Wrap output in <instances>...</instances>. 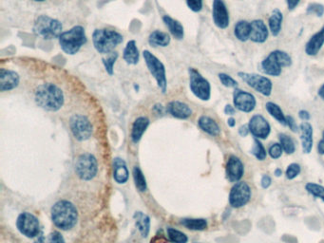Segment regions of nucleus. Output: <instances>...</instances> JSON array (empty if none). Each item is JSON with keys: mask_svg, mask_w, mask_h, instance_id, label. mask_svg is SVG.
Masks as SVG:
<instances>
[{"mask_svg": "<svg viewBox=\"0 0 324 243\" xmlns=\"http://www.w3.org/2000/svg\"><path fill=\"white\" fill-rule=\"evenodd\" d=\"M286 119H287V126L290 128L291 130L294 131V132H297V127L295 120L291 116H287Z\"/></svg>", "mask_w": 324, "mask_h": 243, "instance_id": "nucleus-46", "label": "nucleus"}, {"mask_svg": "<svg viewBox=\"0 0 324 243\" xmlns=\"http://www.w3.org/2000/svg\"><path fill=\"white\" fill-rule=\"evenodd\" d=\"M300 0H286V3H287V7L288 9L292 11L294 10L295 8L297 7V4L299 3Z\"/></svg>", "mask_w": 324, "mask_h": 243, "instance_id": "nucleus-49", "label": "nucleus"}, {"mask_svg": "<svg viewBox=\"0 0 324 243\" xmlns=\"http://www.w3.org/2000/svg\"><path fill=\"white\" fill-rule=\"evenodd\" d=\"M140 54L134 40L128 41L123 53V58L129 65H136L139 62Z\"/></svg>", "mask_w": 324, "mask_h": 243, "instance_id": "nucleus-23", "label": "nucleus"}, {"mask_svg": "<svg viewBox=\"0 0 324 243\" xmlns=\"http://www.w3.org/2000/svg\"><path fill=\"white\" fill-rule=\"evenodd\" d=\"M275 175L277 176V177H280V176L282 175V170L281 169H276L275 170Z\"/></svg>", "mask_w": 324, "mask_h": 243, "instance_id": "nucleus-57", "label": "nucleus"}, {"mask_svg": "<svg viewBox=\"0 0 324 243\" xmlns=\"http://www.w3.org/2000/svg\"><path fill=\"white\" fill-rule=\"evenodd\" d=\"M284 16L282 12L279 9H275L268 20V25H269V30H270L271 34L274 36H277L281 31H282V23H283Z\"/></svg>", "mask_w": 324, "mask_h": 243, "instance_id": "nucleus-29", "label": "nucleus"}, {"mask_svg": "<svg viewBox=\"0 0 324 243\" xmlns=\"http://www.w3.org/2000/svg\"><path fill=\"white\" fill-rule=\"evenodd\" d=\"M233 102L237 109L243 112H251L256 108V99L253 95L242 89L236 88L233 93Z\"/></svg>", "mask_w": 324, "mask_h": 243, "instance_id": "nucleus-14", "label": "nucleus"}, {"mask_svg": "<svg viewBox=\"0 0 324 243\" xmlns=\"http://www.w3.org/2000/svg\"><path fill=\"white\" fill-rule=\"evenodd\" d=\"M299 172H300V166L297 163H292L286 170L285 175L288 180H293L299 174Z\"/></svg>", "mask_w": 324, "mask_h": 243, "instance_id": "nucleus-42", "label": "nucleus"}, {"mask_svg": "<svg viewBox=\"0 0 324 243\" xmlns=\"http://www.w3.org/2000/svg\"><path fill=\"white\" fill-rule=\"evenodd\" d=\"M136 225L142 233L143 236H148L149 231V216H144L141 213L138 214Z\"/></svg>", "mask_w": 324, "mask_h": 243, "instance_id": "nucleus-35", "label": "nucleus"}, {"mask_svg": "<svg viewBox=\"0 0 324 243\" xmlns=\"http://www.w3.org/2000/svg\"><path fill=\"white\" fill-rule=\"evenodd\" d=\"M250 132L256 139H266L270 134L269 123L262 115H254L249 121Z\"/></svg>", "mask_w": 324, "mask_h": 243, "instance_id": "nucleus-15", "label": "nucleus"}, {"mask_svg": "<svg viewBox=\"0 0 324 243\" xmlns=\"http://www.w3.org/2000/svg\"><path fill=\"white\" fill-rule=\"evenodd\" d=\"M318 95H319V97L324 100V84L320 87V88L318 89Z\"/></svg>", "mask_w": 324, "mask_h": 243, "instance_id": "nucleus-55", "label": "nucleus"}, {"mask_svg": "<svg viewBox=\"0 0 324 243\" xmlns=\"http://www.w3.org/2000/svg\"><path fill=\"white\" fill-rule=\"evenodd\" d=\"M73 134L78 141H86L92 134V126L86 116L75 114L70 120Z\"/></svg>", "mask_w": 324, "mask_h": 243, "instance_id": "nucleus-11", "label": "nucleus"}, {"mask_svg": "<svg viewBox=\"0 0 324 243\" xmlns=\"http://www.w3.org/2000/svg\"><path fill=\"white\" fill-rule=\"evenodd\" d=\"M64 93L54 83L41 84L34 90V101L41 108L48 111H57L64 104Z\"/></svg>", "mask_w": 324, "mask_h": 243, "instance_id": "nucleus-1", "label": "nucleus"}, {"mask_svg": "<svg viewBox=\"0 0 324 243\" xmlns=\"http://www.w3.org/2000/svg\"><path fill=\"white\" fill-rule=\"evenodd\" d=\"M182 225L190 230H204L207 227V222L203 218H184L182 221Z\"/></svg>", "mask_w": 324, "mask_h": 243, "instance_id": "nucleus-32", "label": "nucleus"}, {"mask_svg": "<svg viewBox=\"0 0 324 243\" xmlns=\"http://www.w3.org/2000/svg\"><path fill=\"white\" fill-rule=\"evenodd\" d=\"M168 236H169V240L172 243H187L189 240L188 236H186L183 233L173 228L168 229Z\"/></svg>", "mask_w": 324, "mask_h": 243, "instance_id": "nucleus-34", "label": "nucleus"}, {"mask_svg": "<svg viewBox=\"0 0 324 243\" xmlns=\"http://www.w3.org/2000/svg\"><path fill=\"white\" fill-rule=\"evenodd\" d=\"M133 177H134V181H135L136 187L140 191H145L147 189V182L146 179L144 177L141 169L138 166H136L133 169Z\"/></svg>", "mask_w": 324, "mask_h": 243, "instance_id": "nucleus-36", "label": "nucleus"}, {"mask_svg": "<svg viewBox=\"0 0 324 243\" xmlns=\"http://www.w3.org/2000/svg\"><path fill=\"white\" fill-rule=\"evenodd\" d=\"M213 20L217 27L220 29H226L229 25V14L227 8L225 6L223 0H214L213 1V10H212Z\"/></svg>", "mask_w": 324, "mask_h": 243, "instance_id": "nucleus-16", "label": "nucleus"}, {"mask_svg": "<svg viewBox=\"0 0 324 243\" xmlns=\"http://www.w3.org/2000/svg\"><path fill=\"white\" fill-rule=\"evenodd\" d=\"M87 43V35L82 26H75L67 32L62 33L59 37L61 48L65 54L74 55L77 54L82 46Z\"/></svg>", "mask_w": 324, "mask_h": 243, "instance_id": "nucleus-3", "label": "nucleus"}, {"mask_svg": "<svg viewBox=\"0 0 324 243\" xmlns=\"http://www.w3.org/2000/svg\"><path fill=\"white\" fill-rule=\"evenodd\" d=\"M52 218L54 224L62 230L73 228L77 222V210L68 201H60L52 208Z\"/></svg>", "mask_w": 324, "mask_h": 243, "instance_id": "nucleus-2", "label": "nucleus"}, {"mask_svg": "<svg viewBox=\"0 0 324 243\" xmlns=\"http://www.w3.org/2000/svg\"><path fill=\"white\" fill-rule=\"evenodd\" d=\"M265 107H266V110L268 111V113L272 115L279 123H281L283 126H287V119L284 116L282 108H280L277 105H276L275 103L268 102Z\"/></svg>", "mask_w": 324, "mask_h": 243, "instance_id": "nucleus-31", "label": "nucleus"}, {"mask_svg": "<svg viewBox=\"0 0 324 243\" xmlns=\"http://www.w3.org/2000/svg\"><path fill=\"white\" fill-rule=\"evenodd\" d=\"M45 243H65V240L60 233L54 232L51 235H49Z\"/></svg>", "mask_w": 324, "mask_h": 243, "instance_id": "nucleus-45", "label": "nucleus"}, {"mask_svg": "<svg viewBox=\"0 0 324 243\" xmlns=\"http://www.w3.org/2000/svg\"><path fill=\"white\" fill-rule=\"evenodd\" d=\"M150 243H172L170 240H169L167 237H165L164 236H159V235H157V236H154L152 239H151V241Z\"/></svg>", "mask_w": 324, "mask_h": 243, "instance_id": "nucleus-47", "label": "nucleus"}, {"mask_svg": "<svg viewBox=\"0 0 324 243\" xmlns=\"http://www.w3.org/2000/svg\"><path fill=\"white\" fill-rule=\"evenodd\" d=\"M324 44V26L317 34H314L309 41L306 43L305 53L310 56H315L318 54Z\"/></svg>", "mask_w": 324, "mask_h": 243, "instance_id": "nucleus-20", "label": "nucleus"}, {"mask_svg": "<svg viewBox=\"0 0 324 243\" xmlns=\"http://www.w3.org/2000/svg\"><path fill=\"white\" fill-rule=\"evenodd\" d=\"M62 24L49 15L38 16L34 23V32L44 39L59 38L62 34Z\"/></svg>", "mask_w": 324, "mask_h": 243, "instance_id": "nucleus-6", "label": "nucleus"}, {"mask_svg": "<svg viewBox=\"0 0 324 243\" xmlns=\"http://www.w3.org/2000/svg\"><path fill=\"white\" fill-rule=\"evenodd\" d=\"M292 59L290 55L283 51H274L262 62L263 70L267 75L277 77L282 74L283 68L290 67Z\"/></svg>", "mask_w": 324, "mask_h": 243, "instance_id": "nucleus-5", "label": "nucleus"}, {"mask_svg": "<svg viewBox=\"0 0 324 243\" xmlns=\"http://www.w3.org/2000/svg\"><path fill=\"white\" fill-rule=\"evenodd\" d=\"M166 26L169 28V32L175 37L176 39L181 40L183 38V27L179 21L173 19L169 15H165L163 17Z\"/></svg>", "mask_w": 324, "mask_h": 243, "instance_id": "nucleus-27", "label": "nucleus"}, {"mask_svg": "<svg viewBox=\"0 0 324 243\" xmlns=\"http://www.w3.org/2000/svg\"><path fill=\"white\" fill-rule=\"evenodd\" d=\"M248 131H250L249 127H248L247 125H243V126H242V127L240 128L239 133H240V135L242 136V137H245V136L248 134Z\"/></svg>", "mask_w": 324, "mask_h": 243, "instance_id": "nucleus-50", "label": "nucleus"}, {"mask_svg": "<svg viewBox=\"0 0 324 243\" xmlns=\"http://www.w3.org/2000/svg\"><path fill=\"white\" fill-rule=\"evenodd\" d=\"M234 33L239 40L243 42L248 40L251 35V23L247 21H239L235 26Z\"/></svg>", "mask_w": 324, "mask_h": 243, "instance_id": "nucleus-30", "label": "nucleus"}, {"mask_svg": "<svg viewBox=\"0 0 324 243\" xmlns=\"http://www.w3.org/2000/svg\"><path fill=\"white\" fill-rule=\"evenodd\" d=\"M143 56L147 64V67L149 68V72L154 77L158 87L162 90L163 93H166L168 81H167V74H166L165 65L149 51H144Z\"/></svg>", "mask_w": 324, "mask_h": 243, "instance_id": "nucleus-7", "label": "nucleus"}, {"mask_svg": "<svg viewBox=\"0 0 324 243\" xmlns=\"http://www.w3.org/2000/svg\"><path fill=\"white\" fill-rule=\"evenodd\" d=\"M238 76L245 82L250 88L255 89L259 93L269 96L272 92V82L269 78L256 75V74H246V72H239Z\"/></svg>", "mask_w": 324, "mask_h": 243, "instance_id": "nucleus-9", "label": "nucleus"}, {"mask_svg": "<svg viewBox=\"0 0 324 243\" xmlns=\"http://www.w3.org/2000/svg\"><path fill=\"white\" fill-rule=\"evenodd\" d=\"M235 112H236L235 108H233L232 106H230V105H227L224 108V113L226 115H234Z\"/></svg>", "mask_w": 324, "mask_h": 243, "instance_id": "nucleus-53", "label": "nucleus"}, {"mask_svg": "<svg viewBox=\"0 0 324 243\" xmlns=\"http://www.w3.org/2000/svg\"><path fill=\"white\" fill-rule=\"evenodd\" d=\"M302 144L304 153H310L313 148V128L311 124L305 121L300 125Z\"/></svg>", "mask_w": 324, "mask_h": 243, "instance_id": "nucleus-22", "label": "nucleus"}, {"mask_svg": "<svg viewBox=\"0 0 324 243\" xmlns=\"http://www.w3.org/2000/svg\"><path fill=\"white\" fill-rule=\"evenodd\" d=\"M149 43L151 47H167L170 43V36L161 31H154L149 35Z\"/></svg>", "mask_w": 324, "mask_h": 243, "instance_id": "nucleus-28", "label": "nucleus"}, {"mask_svg": "<svg viewBox=\"0 0 324 243\" xmlns=\"http://www.w3.org/2000/svg\"><path fill=\"white\" fill-rule=\"evenodd\" d=\"M283 147L282 144L280 143H274L272 144L269 149V155L271 156V158L273 159H277L280 158L282 154H283Z\"/></svg>", "mask_w": 324, "mask_h": 243, "instance_id": "nucleus-43", "label": "nucleus"}, {"mask_svg": "<svg viewBox=\"0 0 324 243\" xmlns=\"http://www.w3.org/2000/svg\"><path fill=\"white\" fill-rule=\"evenodd\" d=\"M219 79L221 83L223 84L224 87L226 88H237L238 87V82L233 79L231 76L228 75H225V74H220L219 75Z\"/></svg>", "mask_w": 324, "mask_h": 243, "instance_id": "nucleus-40", "label": "nucleus"}, {"mask_svg": "<svg viewBox=\"0 0 324 243\" xmlns=\"http://www.w3.org/2000/svg\"><path fill=\"white\" fill-rule=\"evenodd\" d=\"M198 124H199V127L210 135L218 136L221 132V129L219 128L216 121L207 116H202L199 119Z\"/></svg>", "mask_w": 324, "mask_h": 243, "instance_id": "nucleus-26", "label": "nucleus"}, {"mask_svg": "<svg viewBox=\"0 0 324 243\" xmlns=\"http://www.w3.org/2000/svg\"><path fill=\"white\" fill-rule=\"evenodd\" d=\"M92 42L95 50L102 54H108L123 42L122 34L113 30H95L92 34Z\"/></svg>", "mask_w": 324, "mask_h": 243, "instance_id": "nucleus-4", "label": "nucleus"}, {"mask_svg": "<svg viewBox=\"0 0 324 243\" xmlns=\"http://www.w3.org/2000/svg\"><path fill=\"white\" fill-rule=\"evenodd\" d=\"M305 188H306V190H307L310 194H312L313 196L318 198V199L322 200L324 202L323 186H321V185H319V184H317V183H312V182H310V183H307V184H306Z\"/></svg>", "mask_w": 324, "mask_h": 243, "instance_id": "nucleus-37", "label": "nucleus"}, {"mask_svg": "<svg viewBox=\"0 0 324 243\" xmlns=\"http://www.w3.org/2000/svg\"><path fill=\"white\" fill-rule=\"evenodd\" d=\"M167 110L173 117L178 119H188L192 114L191 108L187 104L179 101L170 102L168 105Z\"/></svg>", "mask_w": 324, "mask_h": 243, "instance_id": "nucleus-21", "label": "nucleus"}, {"mask_svg": "<svg viewBox=\"0 0 324 243\" xmlns=\"http://www.w3.org/2000/svg\"><path fill=\"white\" fill-rule=\"evenodd\" d=\"M187 4L192 12L198 13L203 8V0H187Z\"/></svg>", "mask_w": 324, "mask_h": 243, "instance_id": "nucleus-44", "label": "nucleus"}, {"mask_svg": "<svg viewBox=\"0 0 324 243\" xmlns=\"http://www.w3.org/2000/svg\"><path fill=\"white\" fill-rule=\"evenodd\" d=\"M280 141H281V144H282L283 149L285 151L286 154H293L295 152L296 147H295L294 141L292 140L290 136L281 134Z\"/></svg>", "mask_w": 324, "mask_h": 243, "instance_id": "nucleus-33", "label": "nucleus"}, {"mask_svg": "<svg viewBox=\"0 0 324 243\" xmlns=\"http://www.w3.org/2000/svg\"><path fill=\"white\" fill-rule=\"evenodd\" d=\"M251 198L250 186L245 182H237L231 188L229 194L230 205L234 208L243 207L248 203Z\"/></svg>", "mask_w": 324, "mask_h": 243, "instance_id": "nucleus-12", "label": "nucleus"}, {"mask_svg": "<svg viewBox=\"0 0 324 243\" xmlns=\"http://www.w3.org/2000/svg\"><path fill=\"white\" fill-rule=\"evenodd\" d=\"M189 87L192 93L202 101H209L211 95V87L203 75L195 68H189Z\"/></svg>", "mask_w": 324, "mask_h": 243, "instance_id": "nucleus-8", "label": "nucleus"}, {"mask_svg": "<svg viewBox=\"0 0 324 243\" xmlns=\"http://www.w3.org/2000/svg\"><path fill=\"white\" fill-rule=\"evenodd\" d=\"M252 154L256 157L258 160L264 161L266 158V152L264 149V145L262 142H260L258 139L254 140V144L252 148Z\"/></svg>", "mask_w": 324, "mask_h": 243, "instance_id": "nucleus-39", "label": "nucleus"}, {"mask_svg": "<svg viewBox=\"0 0 324 243\" xmlns=\"http://www.w3.org/2000/svg\"><path fill=\"white\" fill-rule=\"evenodd\" d=\"M244 173L242 161L236 156H230L226 164V177L231 182H239Z\"/></svg>", "mask_w": 324, "mask_h": 243, "instance_id": "nucleus-18", "label": "nucleus"}, {"mask_svg": "<svg viewBox=\"0 0 324 243\" xmlns=\"http://www.w3.org/2000/svg\"><path fill=\"white\" fill-rule=\"evenodd\" d=\"M16 226L21 234L28 237H34L39 233V222L38 220L30 213H23L18 216Z\"/></svg>", "mask_w": 324, "mask_h": 243, "instance_id": "nucleus-13", "label": "nucleus"}, {"mask_svg": "<svg viewBox=\"0 0 324 243\" xmlns=\"http://www.w3.org/2000/svg\"><path fill=\"white\" fill-rule=\"evenodd\" d=\"M113 177L118 183H125L128 181V171L125 162L116 158L113 161Z\"/></svg>", "mask_w": 324, "mask_h": 243, "instance_id": "nucleus-25", "label": "nucleus"}, {"mask_svg": "<svg viewBox=\"0 0 324 243\" xmlns=\"http://www.w3.org/2000/svg\"><path fill=\"white\" fill-rule=\"evenodd\" d=\"M118 58V54L117 53H110L108 54V56L107 58H103V64L105 66V68L107 70L108 75H113V67H114L115 62Z\"/></svg>", "mask_w": 324, "mask_h": 243, "instance_id": "nucleus-38", "label": "nucleus"}, {"mask_svg": "<svg viewBox=\"0 0 324 243\" xmlns=\"http://www.w3.org/2000/svg\"><path fill=\"white\" fill-rule=\"evenodd\" d=\"M317 151L319 154L323 155L324 154V131L322 133V139L320 140V142H318V145H317Z\"/></svg>", "mask_w": 324, "mask_h": 243, "instance_id": "nucleus-52", "label": "nucleus"}, {"mask_svg": "<svg viewBox=\"0 0 324 243\" xmlns=\"http://www.w3.org/2000/svg\"><path fill=\"white\" fill-rule=\"evenodd\" d=\"M75 171L84 181L94 179L97 173V161L95 156L88 153L80 156L75 164Z\"/></svg>", "mask_w": 324, "mask_h": 243, "instance_id": "nucleus-10", "label": "nucleus"}, {"mask_svg": "<svg viewBox=\"0 0 324 243\" xmlns=\"http://www.w3.org/2000/svg\"><path fill=\"white\" fill-rule=\"evenodd\" d=\"M33 2H35V3H38V4H43V3H46L48 1H50V0H32Z\"/></svg>", "mask_w": 324, "mask_h": 243, "instance_id": "nucleus-56", "label": "nucleus"}, {"mask_svg": "<svg viewBox=\"0 0 324 243\" xmlns=\"http://www.w3.org/2000/svg\"><path fill=\"white\" fill-rule=\"evenodd\" d=\"M20 82L19 75L14 70L1 68L0 69V90L2 92L9 91L18 86Z\"/></svg>", "mask_w": 324, "mask_h": 243, "instance_id": "nucleus-17", "label": "nucleus"}, {"mask_svg": "<svg viewBox=\"0 0 324 243\" xmlns=\"http://www.w3.org/2000/svg\"><path fill=\"white\" fill-rule=\"evenodd\" d=\"M306 12L308 14H316L318 17L322 16L324 14V6L318 3H311L308 5Z\"/></svg>", "mask_w": 324, "mask_h": 243, "instance_id": "nucleus-41", "label": "nucleus"}, {"mask_svg": "<svg viewBox=\"0 0 324 243\" xmlns=\"http://www.w3.org/2000/svg\"><path fill=\"white\" fill-rule=\"evenodd\" d=\"M298 115H299V118H300L302 120H304V121H308V120L310 119V114H309V112L306 111V110L299 111Z\"/></svg>", "mask_w": 324, "mask_h": 243, "instance_id": "nucleus-51", "label": "nucleus"}, {"mask_svg": "<svg viewBox=\"0 0 324 243\" xmlns=\"http://www.w3.org/2000/svg\"><path fill=\"white\" fill-rule=\"evenodd\" d=\"M227 123H228V126H229L230 128H234L235 125H236V121H235L234 118H229Z\"/></svg>", "mask_w": 324, "mask_h": 243, "instance_id": "nucleus-54", "label": "nucleus"}, {"mask_svg": "<svg viewBox=\"0 0 324 243\" xmlns=\"http://www.w3.org/2000/svg\"><path fill=\"white\" fill-rule=\"evenodd\" d=\"M149 125V120L147 117H139L137 118L131 130V139L134 142H138L142 138L144 132L148 129Z\"/></svg>", "mask_w": 324, "mask_h": 243, "instance_id": "nucleus-24", "label": "nucleus"}, {"mask_svg": "<svg viewBox=\"0 0 324 243\" xmlns=\"http://www.w3.org/2000/svg\"><path fill=\"white\" fill-rule=\"evenodd\" d=\"M271 184V178L269 176L264 175L262 179V186L264 189L268 188Z\"/></svg>", "mask_w": 324, "mask_h": 243, "instance_id": "nucleus-48", "label": "nucleus"}, {"mask_svg": "<svg viewBox=\"0 0 324 243\" xmlns=\"http://www.w3.org/2000/svg\"><path fill=\"white\" fill-rule=\"evenodd\" d=\"M269 31L263 20L257 19L251 22L250 39L255 43H264L267 40Z\"/></svg>", "mask_w": 324, "mask_h": 243, "instance_id": "nucleus-19", "label": "nucleus"}]
</instances>
